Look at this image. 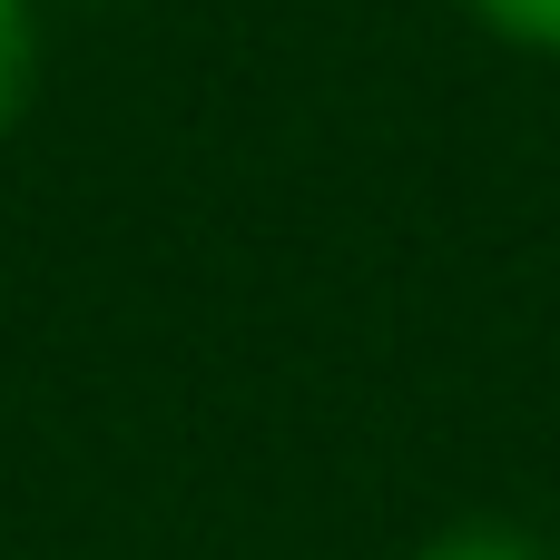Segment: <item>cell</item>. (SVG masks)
<instances>
[{
  "instance_id": "3957f363",
  "label": "cell",
  "mask_w": 560,
  "mask_h": 560,
  "mask_svg": "<svg viewBox=\"0 0 560 560\" xmlns=\"http://www.w3.org/2000/svg\"><path fill=\"white\" fill-rule=\"evenodd\" d=\"M472 10L512 39H532V49H560V0H472Z\"/></svg>"
},
{
  "instance_id": "7a4b0ae2",
  "label": "cell",
  "mask_w": 560,
  "mask_h": 560,
  "mask_svg": "<svg viewBox=\"0 0 560 560\" xmlns=\"http://www.w3.org/2000/svg\"><path fill=\"white\" fill-rule=\"evenodd\" d=\"M20 98H30V10L0 0V128L20 118Z\"/></svg>"
},
{
  "instance_id": "6da1fadb",
  "label": "cell",
  "mask_w": 560,
  "mask_h": 560,
  "mask_svg": "<svg viewBox=\"0 0 560 560\" xmlns=\"http://www.w3.org/2000/svg\"><path fill=\"white\" fill-rule=\"evenodd\" d=\"M423 560H551V551L512 522H453L443 541H423Z\"/></svg>"
}]
</instances>
